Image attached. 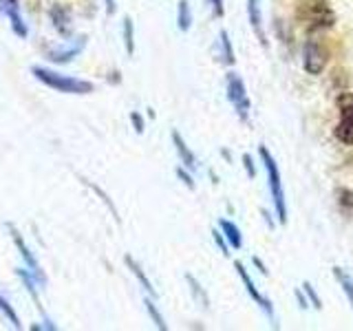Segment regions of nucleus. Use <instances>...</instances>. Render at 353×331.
<instances>
[{
	"instance_id": "nucleus-29",
	"label": "nucleus",
	"mask_w": 353,
	"mask_h": 331,
	"mask_svg": "<svg viewBox=\"0 0 353 331\" xmlns=\"http://www.w3.org/2000/svg\"><path fill=\"white\" fill-rule=\"evenodd\" d=\"M130 121H132V126H135V130L141 135L143 128H146V124H143V119H141V115L137 113V110H132V113H130Z\"/></svg>"
},
{
	"instance_id": "nucleus-24",
	"label": "nucleus",
	"mask_w": 353,
	"mask_h": 331,
	"mask_svg": "<svg viewBox=\"0 0 353 331\" xmlns=\"http://www.w3.org/2000/svg\"><path fill=\"white\" fill-rule=\"evenodd\" d=\"M336 197H338V205L340 210H345V212H353V192L349 188H338L336 190Z\"/></svg>"
},
{
	"instance_id": "nucleus-23",
	"label": "nucleus",
	"mask_w": 353,
	"mask_h": 331,
	"mask_svg": "<svg viewBox=\"0 0 353 331\" xmlns=\"http://www.w3.org/2000/svg\"><path fill=\"white\" fill-rule=\"evenodd\" d=\"M121 31H124V47H126V53L132 55V53H135V27H132V20L130 18H124V27H121Z\"/></svg>"
},
{
	"instance_id": "nucleus-8",
	"label": "nucleus",
	"mask_w": 353,
	"mask_h": 331,
	"mask_svg": "<svg viewBox=\"0 0 353 331\" xmlns=\"http://www.w3.org/2000/svg\"><path fill=\"white\" fill-rule=\"evenodd\" d=\"M327 64V53L320 47L318 40H307L305 49H303V66L309 75H320Z\"/></svg>"
},
{
	"instance_id": "nucleus-27",
	"label": "nucleus",
	"mask_w": 353,
	"mask_h": 331,
	"mask_svg": "<svg viewBox=\"0 0 353 331\" xmlns=\"http://www.w3.org/2000/svg\"><path fill=\"white\" fill-rule=\"evenodd\" d=\"M303 292L309 296V301H312V305H314V309H320L323 307V303H320V298H318V294H316V290L312 287V283H305L303 285Z\"/></svg>"
},
{
	"instance_id": "nucleus-3",
	"label": "nucleus",
	"mask_w": 353,
	"mask_h": 331,
	"mask_svg": "<svg viewBox=\"0 0 353 331\" xmlns=\"http://www.w3.org/2000/svg\"><path fill=\"white\" fill-rule=\"evenodd\" d=\"M259 154L265 163V172H268V188L274 201V210H276V219L279 223H287V199H285V190H283V177H281V168L276 163L274 154L270 152L268 146H261Z\"/></svg>"
},
{
	"instance_id": "nucleus-20",
	"label": "nucleus",
	"mask_w": 353,
	"mask_h": 331,
	"mask_svg": "<svg viewBox=\"0 0 353 331\" xmlns=\"http://www.w3.org/2000/svg\"><path fill=\"white\" fill-rule=\"evenodd\" d=\"M185 283L190 285V292H192V296H194V301H196V303H201V305L208 309V307H210V298H208L205 290L201 287V283H199L192 274H185Z\"/></svg>"
},
{
	"instance_id": "nucleus-7",
	"label": "nucleus",
	"mask_w": 353,
	"mask_h": 331,
	"mask_svg": "<svg viewBox=\"0 0 353 331\" xmlns=\"http://www.w3.org/2000/svg\"><path fill=\"white\" fill-rule=\"evenodd\" d=\"M234 270H236L239 279H241V283H243V287H245V292L250 294L252 301L263 309V314H265V316H270V318L274 320V305H272V301H270V298H265V296L259 292V287L254 285L252 276H250L248 270H245V265H243L241 261H236V263H234Z\"/></svg>"
},
{
	"instance_id": "nucleus-22",
	"label": "nucleus",
	"mask_w": 353,
	"mask_h": 331,
	"mask_svg": "<svg viewBox=\"0 0 353 331\" xmlns=\"http://www.w3.org/2000/svg\"><path fill=\"white\" fill-rule=\"evenodd\" d=\"M143 305H146V312H148L150 320H152V323H154V327H157V329H161V331H165V329H168V325H165L163 316L159 314L157 305L152 303V296H150V298H143Z\"/></svg>"
},
{
	"instance_id": "nucleus-16",
	"label": "nucleus",
	"mask_w": 353,
	"mask_h": 331,
	"mask_svg": "<svg viewBox=\"0 0 353 331\" xmlns=\"http://www.w3.org/2000/svg\"><path fill=\"white\" fill-rule=\"evenodd\" d=\"M176 27L179 31H190L192 27V9H190V3L188 0H179V5H176Z\"/></svg>"
},
{
	"instance_id": "nucleus-12",
	"label": "nucleus",
	"mask_w": 353,
	"mask_h": 331,
	"mask_svg": "<svg viewBox=\"0 0 353 331\" xmlns=\"http://www.w3.org/2000/svg\"><path fill=\"white\" fill-rule=\"evenodd\" d=\"M172 146L176 150V154H179V159H181V166L183 168H188L190 172H194L199 168V161H196V154L190 150V146L185 143V139L181 137V132L179 130H172Z\"/></svg>"
},
{
	"instance_id": "nucleus-28",
	"label": "nucleus",
	"mask_w": 353,
	"mask_h": 331,
	"mask_svg": "<svg viewBox=\"0 0 353 331\" xmlns=\"http://www.w3.org/2000/svg\"><path fill=\"white\" fill-rule=\"evenodd\" d=\"M243 166H245V172H248V177L250 179H254L256 177V168H254V159H252V154L250 152H243Z\"/></svg>"
},
{
	"instance_id": "nucleus-15",
	"label": "nucleus",
	"mask_w": 353,
	"mask_h": 331,
	"mask_svg": "<svg viewBox=\"0 0 353 331\" xmlns=\"http://www.w3.org/2000/svg\"><path fill=\"white\" fill-rule=\"evenodd\" d=\"M124 261H126V265H128V270H130L132 274H135V279L139 281V285L143 287V292H146L148 296H152V298H157V292H154V287H152V283H150V279H148V276L143 274L141 265H139V263H137L135 259H132V257H128V254H126V257H124Z\"/></svg>"
},
{
	"instance_id": "nucleus-21",
	"label": "nucleus",
	"mask_w": 353,
	"mask_h": 331,
	"mask_svg": "<svg viewBox=\"0 0 353 331\" xmlns=\"http://www.w3.org/2000/svg\"><path fill=\"white\" fill-rule=\"evenodd\" d=\"M0 314H3V316L9 320L11 327H14V329H20V327H22V323H20V318H18V314H16L14 305H11L3 294H0Z\"/></svg>"
},
{
	"instance_id": "nucleus-10",
	"label": "nucleus",
	"mask_w": 353,
	"mask_h": 331,
	"mask_svg": "<svg viewBox=\"0 0 353 331\" xmlns=\"http://www.w3.org/2000/svg\"><path fill=\"white\" fill-rule=\"evenodd\" d=\"M86 40H88L86 36H77L75 40H71L69 44H66V47L49 51V53H47V60L53 62V64H66V62L75 60L77 55H80V53L84 51Z\"/></svg>"
},
{
	"instance_id": "nucleus-1",
	"label": "nucleus",
	"mask_w": 353,
	"mask_h": 331,
	"mask_svg": "<svg viewBox=\"0 0 353 331\" xmlns=\"http://www.w3.org/2000/svg\"><path fill=\"white\" fill-rule=\"evenodd\" d=\"M296 16L309 33L325 31L336 25V14L329 0H298Z\"/></svg>"
},
{
	"instance_id": "nucleus-2",
	"label": "nucleus",
	"mask_w": 353,
	"mask_h": 331,
	"mask_svg": "<svg viewBox=\"0 0 353 331\" xmlns=\"http://www.w3.org/2000/svg\"><path fill=\"white\" fill-rule=\"evenodd\" d=\"M31 75L44 86L53 88V91H58V93H66V95H88L95 91L93 82L58 73L53 69H47V66H31Z\"/></svg>"
},
{
	"instance_id": "nucleus-17",
	"label": "nucleus",
	"mask_w": 353,
	"mask_h": 331,
	"mask_svg": "<svg viewBox=\"0 0 353 331\" xmlns=\"http://www.w3.org/2000/svg\"><path fill=\"white\" fill-rule=\"evenodd\" d=\"M16 274H18V279L22 281V285H25V290H27V294L33 298V303H36L38 307H40V312H42V305H40V296H38V290H36V279H33V274L29 272V270H25V268H18L16 270Z\"/></svg>"
},
{
	"instance_id": "nucleus-19",
	"label": "nucleus",
	"mask_w": 353,
	"mask_h": 331,
	"mask_svg": "<svg viewBox=\"0 0 353 331\" xmlns=\"http://www.w3.org/2000/svg\"><path fill=\"white\" fill-rule=\"evenodd\" d=\"M219 44H221V53H223V62L228 64V66H232L236 62V58H234V47H232V40H230V33L223 29L219 33Z\"/></svg>"
},
{
	"instance_id": "nucleus-4",
	"label": "nucleus",
	"mask_w": 353,
	"mask_h": 331,
	"mask_svg": "<svg viewBox=\"0 0 353 331\" xmlns=\"http://www.w3.org/2000/svg\"><path fill=\"white\" fill-rule=\"evenodd\" d=\"M225 91H228V99L232 108H234V113L239 115L241 121H250V95H248V88H245V82H243V77L239 73H228L225 77Z\"/></svg>"
},
{
	"instance_id": "nucleus-30",
	"label": "nucleus",
	"mask_w": 353,
	"mask_h": 331,
	"mask_svg": "<svg viewBox=\"0 0 353 331\" xmlns=\"http://www.w3.org/2000/svg\"><path fill=\"white\" fill-rule=\"evenodd\" d=\"M210 7H212V14H214L216 18H223V14H225L223 0H210Z\"/></svg>"
},
{
	"instance_id": "nucleus-32",
	"label": "nucleus",
	"mask_w": 353,
	"mask_h": 331,
	"mask_svg": "<svg viewBox=\"0 0 353 331\" xmlns=\"http://www.w3.org/2000/svg\"><path fill=\"white\" fill-rule=\"evenodd\" d=\"M296 298H298V305H301L303 309H305V307L309 305V303H307V298L303 296V290H298V292H296Z\"/></svg>"
},
{
	"instance_id": "nucleus-14",
	"label": "nucleus",
	"mask_w": 353,
	"mask_h": 331,
	"mask_svg": "<svg viewBox=\"0 0 353 331\" xmlns=\"http://www.w3.org/2000/svg\"><path fill=\"white\" fill-rule=\"evenodd\" d=\"M219 228L221 232L225 234L230 248L241 250L243 248V234H241V228L234 223V221H228V219H219Z\"/></svg>"
},
{
	"instance_id": "nucleus-9",
	"label": "nucleus",
	"mask_w": 353,
	"mask_h": 331,
	"mask_svg": "<svg viewBox=\"0 0 353 331\" xmlns=\"http://www.w3.org/2000/svg\"><path fill=\"white\" fill-rule=\"evenodd\" d=\"M0 16L9 18L11 31H14L18 38H27L29 36L27 22H25V18H22V14H20V3H18V0H0Z\"/></svg>"
},
{
	"instance_id": "nucleus-25",
	"label": "nucleus",
	"mask_w": 353,
	"mask_h": 331,
	"mask_svg": "<svg viewBox=\"0 0 353 331\" xmlns=\"http://www.w3.org/2000/svg\"><path fill=\"white\" fill-rule=\"evenodd\" d=\"M176 177H179V179H181V183L188 188V190H194V188H196V183H194V179H192V174H190V170H188V168H183V166H176Z\"/></svg>"
},
{
	"instance_id": "nucleus-33",
	"label": "nucleus",
	"mask_w": 353,
	"mask_h": 331,
	"mask_svg": "<svg viewBox=\"0 0 353 331\" xmlns=\"http://www.w3.org/2000/svg\"><path fill=\"white\" fill-rule=\"evenodd\" d=\"M115 3H117V0H106V14L108 16L115 14Z\"/></svg>"
},
{
	"instance_id": "nucleus-5",
	"label": "nucleus",
	"mask_w": 353,
	"mask_h": 331,
	"mask_svg": "<svg viewBox=\"0 0 353 331\" xmlns=\"http://www.w3.org/2000/svg\"><path fill=\"white\" fill-rule=\"evenodd\" d=\"M336 104L340 110V121L336 126V139L345 143V146H353V93L351 91L340 93Z\"/></svg>"
},
{
	"instance_id": "nucleus-31",
	"label": "nucleus",
	"mask_w": 353,
	"mask_h": 331,
	"mask_svg": "<svg viewBox=\"0 0 353 331\" xmlns=\"http://www.w3.org/2000/svg\"><path fill=\"white\" fill-rule=\"evenodd\" d=\"M252 261H254V265H256V268H259V272H261V274H265V276H268V268H265V265H263V261H261V259H256V257H254Z\"/></svg>"
},
{
	"instance_id": "nucleus-11",
	"label": "nucleus",
	"mask_w": 353,
	"mask_h": 331,
	"mask_svg": "<svg viewBox=\"0 0 353 331\" xmlns=\"http://www.w3.org/2000/svg\"><path fill=\"white\" fill-rule=\"evenodd\" d=\"M248 18H250V27L254 31V36L259 38L263 47H268V36H265V22H263V9H261V0H248Z\"/></svg>"
},
{
	"instance_id": "nucleus-34",
	"label": "nucleus",
	"mask_w": 353,
	"mask_h": 331,
	"mask_svg": "<svg viewBox=\"0 0 353 331\" xmlns=\"http://www.w3.org/2000/svg\"><path fill=\"white\" fill-rule=\"evenodd\" d=\"M261 214H263V217H265V221H268V223H270V228H274V221H272V217L268 214V210L263 208V210H261Z\"/></svg>"
},
{
	"instance_id": "nucleus-13",
	"label": "nucleus",
	"mask_w": 353,
	"mask_h": 331,
	"mask_svg": "<svg viewBox=\"0 0 353 331\" xmlns=\"http://www.w3.org/2000/svg\"><path fill=\"white\" fill-rule=\"evenodd\" d=\"M49 18L53 29L60 33V36H71V11L64 5H53L49 9Z\"/></svg>"
},
{
	"instance_id": "nucleus-6",
	"label": "nucleus",
	"mask_w": 353,
	"mask_h": 331,
	"mask_svg": "<svg viewBox=\"0 0 353 331\" xmlns=\"http://www.w3.org/2000/svg\"><path fill=\"white\" fill-rule=\"evenodd\" d=\"M7 230H9V234H11V241L16 243V248H18V252H20L22 261L27 263V270L33 274V279H36V283H38L40 287H44V285H47V276H44V272H42V268H40L38 259L33 257V252L29 250V245L25 243V239H22V234H20V232H18L14 225L7 223Z\"/></svg>"
},
{
	"instance_id": "nucleus-18",
	"label": "nucleus",
	"mask_w": 353,
	"mask_h": 331,
	"mask_svg": "<svg viewBox=\"0 0 353 331\" xmlns=\"http://www.w3.org/2000/svg\"><path fill=\"white\" fill-rule=\"evenodd\" d=\"M331 274H334V279L338 281V285L342 287V292H345V296H347V301H349V305H351V309H353V279L351 276L342 270V268H334L331 270Z\"/></svg>"
},
{
	"instance_id": "nucleus-26",
	"label": "nucleus",
	"mask_w": 353,
	"mask_h": 331,
	"mask_svg": "<svg viewBox=\"0 0 353 331\" xmlns=\"http://www.w3.org/2000/svg\"><path fill=\"white\" fill-rule=\"evenodd\" d=\"M212 239H214V243L219 245V250H221V254H225V257H230V243H228V239H225V234L221 230H212Z\"/></svg>"
}]
</instances>
